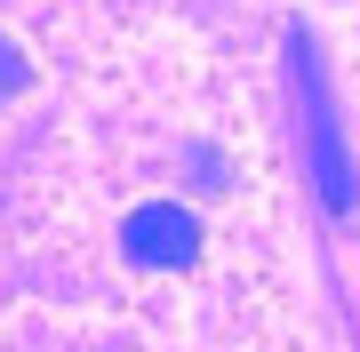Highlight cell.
Listing matches in <instances>:
<instances>
[{
	"instance_id": "obj_4",
	"label": "cell",
	"mask_w": 360,
	"mask_h": 352,
	"mask_svg": "<svg viewBox=\"0 0 360 352\" xmlns=\"http://www.w3.org/2000/svg\"><path fill=\"white\" fill-rule=\"evenodd\" d=\"M193 176H200V193L224 184V152H217V144H193Z\"/></svg>"
},
{
	"instance_id": "obj_1",
	"label": "cell",
	"mask_w": 360,
	"mask_h": 352,
	"mask_svg": "<svg viewBox=\"0 0 360 352\" xmlns=\"http://www.w3.org/2000/svg\"><path fill=\"white\" fill-rule=\"evenodd\" d=\"M288 80H296V105H304V176H312V193H321V209H328L336 224H352L360 176H352V152H345V120H336L321 48H312L304 32H288Z\"/></svg>"
},
{
	"instance_id": "obj_3",
	"label": "cell",
	"mask_w": 360,
	"mask_h": 352,
	"mask_svg": "<svg viewBox=\"0 0 360 352\" xmlns=\"http://www.w3.org/2000/svg\"><path fill=\"white\" fill-rule=\"evenodd\" d=\"M32 89V65H25V48L16 40H0V96H25Z\"/></svg>"
},
{
	"instance_id": "obj_2",
	"label": "cell",
	"mask_w": 360,
	"mask_h": 352,
	"mask_svg": "<svg viewBox=\"0 0 360 352\" xmlns=\"http://www.w3.org/2000/svg\"><path fill=\"white\" fill-rule=\"evenodd\" d=\"M120 248H129V264L184 273V264L200 256V216L176 209V200H144V209H129V224H120Z\"/></svg>"
}]
</instances>
